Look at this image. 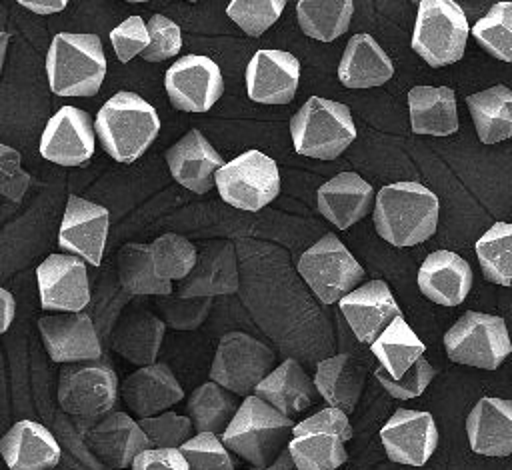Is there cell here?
<instances>
[{"label": "cell", "instance_id": "ac0fdd59", "mask_svg": "<svg viewBox=\"0 0 512 470\" xmlns=\"http://www.w3.org/2000/svg\"><path fill=\"white\" fill-rule=\"evenodd\" d=\"M244 78L250 100L260 104H288L298 88L300 62L286 50L262 48L250 58Z\"/></svg>", "mask_w": 512, "mask_h": 470}, {"label": "cell", "instance_id": "ba28073f", "mask_svg": "<svg viewBox=\"0 0 512 470\" xmlns=\"http://www.w3.org/2000/svg\"><path fill=\"white\" fill-rule=\"evenodd\" d=\"M214 184L224 202L246 212H258L278 196L280 172L270 156L248 150L224 162L216 170Z\"/></svg>", "mask_w": 512, "mask_h": 470}, {"label": "cell", "instance_id": "d6a6232c", "mask_svg": "<svg viewBox=\"0 0 512 470\" xmlns=\"http://www.w3.org/2000/svg\"><path fill=\"white\" fill-rule=\"evenodd\" d=\"M476 134L484 144L512 138V90L496 84L466 98Z\"/></svg>", "mask_w": 512, "mask_h": 470}, {"label": "cell", "instance_id": "484cf974", "mask_svg": "<svg viewBox=\"0 0 512 470\" xmlns=\"http://www.w3.org/2000/svg\"><path fill=\"white\" fill-rule=\"evenodd\" d=\"M374 200V188L356 172H340L318 188L320 214L346 230L362 220Z\"/></svg>", "mask_w": 512, "mask_h": 470}, {"label": "cell", "instance_id": "7c38bea8", "mask_svg": "<svg viewBox=\"0 0 512 470\" xmlns=\"http://www.w3.org/2000/svg\"><path fill=\"white\" fill-rule=\"evenodd\" d=\"M116 396L118 378L106 364L70 366L60 374L58 402L72 416H102L112 410Z\"/></svg>", "mask_w": 512, "mask_h": 470}, {"label": "cell", "instance_id": "7402d4cb", "mask_svg": "<svg viewBox=\"0 0 512 470\" xmlns=\"http://www.w3.org/2000/svg\"><path fill=\"white\" fill-rule=\"evenodd\" d=\"M418 288L434 304L458 306L472 288V268L456 252L436 250L418 270Z\"/></svg>", "mask_w": 512, "mask_h": 470}, {"label": "cell", "instance_id": "52a82bcc", "mask_svg": "<svg viewBox=\"0 0 512 470\" xmlns=\"http://www.w3.org/2000/svg\"><path fill=\"white\" fill-rule=\"evenodd\" d=\"M450 360L474 368L496 370L512 352L506 322L500 316L466 310L444 334Z\"/></svg>", "mask_w": 512, "mask_h": 470}, {"label": "cell", "instance_id": "f1b7e54d", "mask_svg": "<svg viewBox=\"0 0 512 470\" xmlns=\"http://www.w3.org/2000/svg\"><path fill=\"white\" fill-rule=\"evenodd\" d=\"M316 392L314 380H310L302 366L292 358L270 370L254 388L256 396L286 416L306 410L314 402Z\"/></svg>", "mask_w": 512, "mask_h": 470}, {"label": "cell", "instance_id": "f907efd6", "mask_svg": "<svg viewBox=\"0 0 512 470\" xmlns=\"http://www.w3.org/2000/svg\"><path fill=\"white\" fill-rule=\"evenodd\" d=\"M300 432H334V434L342 436L344 440L352 438V426H350L348 414L334 406L318 410L316 414L308 416L306 420L294 424L292 434H300Z\"/></svg>", "mask_w": 512, "mask_h": 470}, {"label": "cell", "instance_id": "9f6ffc18", "mask_svg": "<svg viewBox=\"0 0 512 470\" xmlns=\"http://www.w3.org/2000/svg\"><path fill=\"white\" fill-rule=\"evenodd\" d=\"M126 2H132V4H136V2H148V0H126Z\"/></svg>", "mask_w": 512, "mask_h": 470}, {"label": "cell", "instance_id": "f35d334b", "mask_svg": "<svg viewBox=\"0 0 512 470\" xmlns=\"http://www.w3.org/2000/svg\"><path fill=\"white\" fill-rule=\"evenodd\" d=\"M476 256L486 280L512 286V224H492L476 240Z\"/></svg>", "mask_w": 512, "mask_h": 470}, {"label": "cell", "instance_id": "836d02e7", "mask_svg": "<svg viewBox=\"0 0 512 470\" xmlns=\"http://www.w3.org/2000/svg\"><path fill=\"white\" fill-rule=\"evenodd\" d=\"M118 280L128 294L168 296L172 294V280L158 274L150 244H126L118 254Z\"/></svg>", "mask_w": 512, "mask_h": 470}, {"label": "cell", "instance_id": "3957f363", "mask_svg": "<svg viewBox=\"0 0 512 470\" xmlns=\"http://www.w3.org/2000/svg\"><path fill=\"white\" fill-rule=\"evenodd\" d=\"M46 76L56 96H96L106 76V56L96 34L58 32L46 54Z\"/></svg>", "mask_w": 512, "mask_h": 470}, {"label": "cell", "instance_id": "ab89813d", "mask_svg": "<svg viewBox=\"0 0 512 470\" xmlns=\"http://www.w3.org/2000/svg\"><path fill=\"white\" fill-rule=\"evenodd\" d=\"M472 36L478 44L502 62H512V2L502 0L472 26Z\"/></svg>", "mask_w": 512, "mask_h": 470}, {"label": "cell", "instance_id": "4fadbf2b", "mask_svg": "<svg viewBox=\"0 0 512 470\" xmlns=\"http://www.w3.org/2000/svg\"><path fill=\"white\" fill-rule=\"evenodd\" d=\"M40 306L54 312H82L90 302L86 260L76 254H50L36 268Z\"/></svg>", "mask_w": 512, "mask_h": 470}, {"label": "cell", "instance_id": "9a60e30c", "mask_svg": "<svg viewBox=\"0 0 512 470\" xmlns=\"http://www.w3.org/2000/svg\"><path fill=\"white\" fill-rule=\"evenodd\" d=\"M110 216L100 204L80 196H68L64 218L58 232V246L70 254L80 256L92 266H100Z\"/></svg>", "mask_w": 512, "mask_h": 470}, {"label": "cell", "instance_id": "ffe728a7", "mask_svg": "<svg viewBox=\"0 0 512 470\" xmlns=\"http://www.w3.org/2000/svg\"><path fill=\"white\" fill-rule=\"evenodd\" d=\"M120 394L128 408L142 418L160 414L184 398L174 372L162 362L146 364L126 376Z\"/></svg>", "mask_w": 512, "mask_h": 470}, {"label": "cell", "instance_id": "11a10c76", "mask_svg": "<svg viewBox=\"0 0 512 470\" xmlns=\"http://www.w3.org/2000/svg\"><path fill=\"white\" fill-rule=\"evenodd\" d=\"M6 48H8V34H6V32H0V74H2L4 58H6Z\"/></svg>", "mask_w": 512, "mask_h": 470}, {"label": "cell", "instance_id": "681fc988", "mask_svg": "<svg viewBox=\"0 0 512 470\" xmlns=\"http://www.w3.org/2000/svg\"><path fill=\"white\" fill-rule=\"evenodd\" d=\"M20 162V152L0 142V194L12 202H20L30 186V174Z\"/></svg>", "mask_w": 512, "mask_h": 470}, {"label": "cell", "instance_id": "c3c4849f", "mask_svg": "<svg viewBox=\"0 0 512 470\" xmlns=\"http://www.w3.org/2000/svg\"><path fill=\"white\" fill-rule=\"evenodd\" d=\"M112 48L122 64L130 62L136 54H142L150 42L148 26L140 16H130L110 32Z\"/></svg>", "mask_w": 512, "mask_h": 470}, {"label": "cell", "instance_id": "5bb4252c", "mask_svg": "<svg viewBox=\"0 0 512 470\" xmlns=\"http://www.w3.org/2000/svg\"><path fill=\"white\" fill-rule=\"evenodd\" d=\"M380 440L392 462L424 466L438 446V428L430 412L398 408L382 426Z\"/></svg>", "mask_w": 512, "mask_h": 470}, {"label": "cell", "instance_id": "60d3db41", "mask_svg": "<svg viewBox=\"0 0 512 470\" xmlns=\"http://www.w3.org/2000/svg\"><path fill=\"white\" fill-rule=\"evenodd\" d=\"M150 252H152L158 274L166 280L186 278L198 260V254L192 242L172 232L152 240Z\"/></svg>", "mask_w": 512, "mask_h": 470}, {"label": "cell", "instance_id": "8992f818", "mask_svg": "<svg viewBox=\"0 0 512 470\" xmlns=\"http://www.w3.org/2000/svg\"><path fill=\"white\" fill-rule=\"evenodd\" d=\"M470 28L454 0H420L412 32V50L432 68L448 66L464 56Z\"/></svg>", "mask_w": 512, "mask_h": 470}, {"label": "cell", "instance_id": "f6af8a7d", "mask_svg": "<svg viewBox=\"0 0 512 470\" xmlns=\"http://www.w3.org/2000/svg\"><path fill=\"white\" fill-rule=\"evenodd\" d=\"M212 306L210 296H172L168 294L164 300L158 302V312L162 314L164 324L176 330H194L198 328L204 318L208 316Z\"/></svg>", "mask_w": 512, "mask_h": 470}, {"label": "cell", "instance_id": "83f0119b", "mask_svg": "<svg viewBox=\"0 0 512 470\" xmlns=\"http://www.w3.org/2000/svg\"><path fill=\"white\" fill-rule=\"evenodd\" d=\"M238 290L236 256L230 244H220L198 256L192 272L180 280L178 294L192 296H218Z\"/></svg>", "mask_w": 512, "mask_h": 470}, {"label": "cell", "instance_id": "4dcf8cb0", "mask_svg": "<svg viewBox=\"0 0 512 470\" xmlns=\"http://www.w3.org/2000/svg\"><path fill=\"white\" fill-rule=\"evenodd\" d=\"M364 384V368L350 354H336L316 366L314 386L328 406L340 408L346 414L354 412Z\"/></svg>", "mask_w": 512, "mask_h": 470}, {"label": "cell", "instance_id": "b9f144b4", "mask_svg": "<svg viewBox=\"0 0 512 470\" xmlns=\"http://www.w3.org/2000/svg\"><path fill=\"white\" fill-rule=\"evenodd\" d=\"M286 0H230L226 16L248 36L264 34L284 12Z\"/></svg>", "mask_w": 512, "mask_h": 470}, {"label": "cell", "instance_id": "6da1fadb", "mask_svg": "<svg viewBox=\"0 0 512 470\" xmlns=\"http://www.w3.org/2000/svg\"><path fill=\"white\" fill-rule=\"evenodd\" d=\"M438 196L420 182H394L376 194L374 226L392 246L428 240L438 226Z\"/></svg>", "mask_w": 512, "mask_h": 470}, {"label": "cell", "instance_id": "8d00e7d4", "mask_svg": "<svg viewBox=\"0 0 512 470\" xmlns=\"http://www.w3.org/2000/svg\"><path fill=\"white\" fill-rule=\"evenodd\" d=\"M236 410L232 392L214 380L200 384L188 398V416L196 432L222 434Z\"/></svg>", "mask_w": 512, "mask_h": 470}, {"label": "cell", "instance_id": "816d5d0a", "mask_svg": "<svg viewBox=\"0 0 512 470\" xmlns=\"http://www.w3.org/2000/svg\"><path fill=\"white\" fill-rule=\"evenodd\" d=\"M132 470H190L188 460L180 448H146L142 450L132 466Z\"/></svg>", "mask_w": 512, "mask_h": 470}, {"label": "cell", "instance_id": "2e32d148", "mask_svg": "<svg viewBox=\"0 0 512 470\" xmlns=\"http://www.w3.org/2000/svg\"><path fill=\"white\" fill-rule=\"evenodd\" d=\"M94 132L88 112L62 106L42 132L40 154L60 166H80L94 154Z\"/></svg>", "mask_w": 512, "mask_h": 470}, {"label": "cell", "instance_id": "db71d44e", "mask_svg": "<svg viewBox=\"0 0 512 470\" xmlns=\"http://www.w3.org/2000/svg\"><path fill=\"white\" fill-rule=\"evenodd\" d=\"M14 312H16V302L14 296L0 286V334L6 332L14 320Z\"/></svg>", "mask_w": 512, "mask_h": 470}, {"label": "cell", "instance_id": "7bdbcfd3", "mask_svg": "<svg viewBox=\"0 0 512 470\" xmlns=\"http://www.w3.org/2000/svg\"><path fill=\"white\" fill-rule=\"evenodd\" d=\"M180 452L190 470H234L232 456L218 434L198 432L180 446Z\"/></svg>", "mask_w": 512, "mask_h": 470}, {"label": "cell", "instance_id": "f5cc1de1", "mask_svg": "<svg viewBox=\"0 0 512 470\" xmlns=\"http://www.w3.org/2000/svg\"><path fill=\"white\" fill-rule=\"evenodd\" d=\"M18 4H22L24 8H28L34 14L40 16H48V14H56L60 10L66 8L68 0H16Z\"/></svg>", "mask_w": 512, "mask_h": 470}, {"label": "cell", "instance_id": "1f68e13d", "mask_svg": "<svg viewBox=\"0 0 512 470\" xmlns=\"http://www.w3.org/2000/svg\"><path fill=\"white\" fill-rule=\"evenodd\" d=\"M164 330V320L146 310H136L120 322L112 336V344L114 350L132 364H154Z\"/></svg>", "mask_w": 512, "mask_h": 470}, {"label": "cell", "instance_id": "ee69618b", "mask_svg": "<svg viewBox=\"0 0 512 470\" xmlns=\"http://www.w3.org/2000/svg\"><path fill=\"white\" fill-rule=\"evenodd\" d=\"M138 424L154 448H180L188 438H192L194 430L190 416L176 412L144 416Z\"/></svg>", "mask_w": 512, "mask_h": 470}, {"label": "cell", "instance_id": "7a4b0ae2", "mask_svg": "<svg viewBox=\"0 0 512 470\" xmlns=\"http://www.w3.org/2000/svg\"><path fill=\"white\" fill-rule=\"evenodd\" d=\"M94 130L104 150L116 160L130 164L138 160L160 132L158 112L136 92L110 96L96 114Z\"/></svg>", "mask_w": 512, "mask_h": 470}, {"label": "cell", "instance_id": "74e56055", "mask_svg": "<svg viewBox=\"0 0 512 470\" xmlns=\"http://www.w3.org/2000/svg\"><path fill=\"white\" fill-rule=\"evenodd\" d=\"M344 442L334 432H300L292 434L288 452L298 470H336L348 458Z\"/></svg>", "mask_w": 512, "mask_h": 470}, {"label": "cell", "instance_id": "44dd1931", "mask_svg": "<svg viewBox=\"0 0 512 470\" xmlns=\"http://www.w3.org/2000/svg\"><path fill=\"white\" fill-rule=\"evenodd\" d=\"M166 162L174 180L196 194H206L214 186L216 170L224 164L216 148L198 130H190L172 144Z\"/></svg>", "mask_w": 512, "mask_h": 470}, {"label": "cell", "instance_id": "8fae6325", "mask_svg": "<svg viewBox=\"0 0 512 470\" xmlns=\"http://www.w3.org/2000/svg\"><path fill=\"white\" fill-rule=\"evenodd\" d=\"M164 88L174 108L208 112L224 92V78L212 58L188 54L166 70Z\"/></svg>", "mask_w": 512, "mask_h": 470}, {"label": "cell", "instance_id": "7dc6e473", "mask_svg": "<svg viewBox=\"0 0 512 470\" xmlns=\"http://www.w3.org/2000/svg\"><path fill=\"white\" fill-rule=\"evenodd\" d=\"M146 26H148L150 42L144 48V52L140 54L146 62H162L180 52L182 30L174 20H170L162 14H152V18L148 20Z\"/></svg>", "mask_w": 512, "mask_h": 470}, {"label": "cell", "instance_id": "4316f807", "mask_svg": "<svg viewBox=\"0 0 512 470\" xmlns=\"http://www.w3.org/2000/svg\"><path fill=\"white\" fill-rule=\"evenodd\" d=\"M392 74V60L370 34L360 32L348 40L338 64V78L346 88L382 86Z\"/></svg>", "mask_w": 512, "mask_h": 470}, {"label": "cell", "instance_id": "d6986e66", "mask_svg": "<svg viewBox=\"0 0 512 470\" xmlns=\"http://www.w3.org/2000/svg\"><path fill=\"white\" fill-rule=\"evenodd\" d=\"M338 306L354 336L364 344H372L396 316H402L384 280H370L350 290L338 300Z\"/></svg>", "mask_w": 512, "mask_h": 470}, {"label": "cell", "instance_id": "bcb514c9", "mask_svg": "<svg viewBox=\"0 0 512 470\" xmlns=\"http://www.w3.org/2000/svg\"><path fill=\"white\" fill-rule=\"evenodd\" d=\"M434 374L436 370L430 366V362L424 356H420L400 378H392L382 366L376 368L374 372L376 380L384 386V390L398 400H412L420 396L430 384V380L434 378Z\"/></svg>", "mask_w": 512, "mask_h": 470}, {"label": "cell", "instance_id": "6f0895ef", "mask_svg": "<svg viewBox=\"0 0 512 470\" xmlns=\"http://www.w3.org/2000/svg\"><path fill=\"white\" fill-rule=\"evenodd\" d=\"M186 2H198V0H186Z\"/></svg>", "mask_w": 512, "mask_h": 470}, {"label": "cell", "instance_id": "9c48e42d", "mask_svg": "<svg viewBox=\"0 0 512 470\" xmlns=\"http://www.w3.org/2000/svg\"><path fill=\"white\" fill-rule=\"evenodd\" d=\"M298 272L322 304H334L362 280L364 270L336 234H324L298 260Z\"/></svg>", "mask_w": 512, "mask_h": 470}, {"label": "cell", "instance_id": "f546056e", "mask_svg": "<svg viewBox=\"0 0 512 470\" xmlns=\"http://www.w3.org/2000/svg\"><path fill=\"white\" fill-rule=\"evenodd\" d=\"M414 134L448 136L458 130L456 94L448 86H414L408 92Z\"/></svg>", "mask_w": 512, "mask_h": 470}, {"label": "cell", "instance_id": "603a6c76", "mask_svg": "<svg viewBox=\"0 0 512 470\" xmlns=\"http://www.w3.org/2000/svg\"><path fill=\"white\" fill-rule=\"evenodd\" d=\"M0 454L10 470H52L60 460V446L46 426L20 420L2 436Z\"/></svg>", "mask_w": 512, "mask_h": 470}, {"label": "cell", "instance_id": "277c9868", "mask_svg": "<svg viewBox=\"0 0 512 470\" xmlns=\"http://www.w3.org/2000/svg\"><path fill=\"white\" fill-rule=\"evenodd\" d=\"M294 422L266 400L248 394L222 432V442L254 466H266L274 460L280 446L292 432Z\"/></svg>", "mask_w": 512, "mask_h": 470}, {"label": "cell", "instance_id": "d590c367", "mask_svg": "<svg viewBox=\"0 0 512 470\" xmlns=\"http://www.w3.org/2000/svg\"><path fill=\"white\" fill-rule=\"evenodd\" d=\"M296 16L302 32L320 42L342 36L354 16L352 0H298Z\"/></svg>", "mask_w": 512, "mask_h": 470}, {"label": "cell", "instance_id": "cb8c5ba5", "mask_svg": "<svg viewBox=\"0 0 512 470\" xmlns=\"http://www.w3.org/2000/svg\"><path fill=\"white\" fill-rule=\"evenodd\" d=\"M470 448L482 456L512 454V400L484 396L466 418Z\"/></svg>", "mask_w": 512, "mask_h": 470}, {"label": "cell", "instance_id": "5b68a950", "mask_svg": "<svg viewBox=\"0 0 512 470\" xmlns=\"http://www.w3.org/2000/svg\"><path fill=\"white\" fill-rule=\"evenodd\" d=\"M290 136L298 154L334 160L354 142L356 126L346 104L310 96L292 116Z\"/></svg>", "mask_w": 512, "mask_h": 470}, {"label": "cell", "instance_id": "30bf717a", "mask_svg": "<svg viewBox=\"0 0 512 470\" xmlns=\"http://www.w3.org/2000/svg\"><path fill=\"white\" fill-rule=\"evenodd\" d=\"M274 352L246 332H228L220 338L210 380L238 396H248L272 370Z\"/></svg>", "mask_w": 512, "mask_h": 470}, {"label": "cell", "instance_id": "e575fe53", "mask_svg": "<svg viewBox=\"0 0 512 470\" xmlns=\"http://www.w3.org/2000/svg\"><path fill=\"white\" fill-rule=\"evenodd\" d=\"M370 348L380 366L392 378H400L426 352L424 342L414 334L402 316H396L370 344Z\"/></svg>", "mask_w": 512, "mask_h": 470}, {"label": "cell", "instance_id": "d4e9b609", "mask_svg": "<svg viewBox=\"0 0 512 470\" xmlns=\"http://www.w3.org/2000/svg\"><path fill=\"white\" fill-rule=\"evenodd\" d=\"M88 446L108 466L128 468L134 458L152 444L132 416L126 412H112L88 432Z\"/></svg>", "mask_w": 512, "mask_h": 470}, {"label": "cell", "instance_id": "e0dca14e", "mask_svg": "<svg viewBox=\"0 0 512 470\" xmlns=\"http://www.w3.org/2000/svg\"><path fill=\"white\" fill-rule=\"evenodd\" d=\"M38 330L54 362H92L102 356L94 322L84 312L42 316Z\"/></svg>", "mask_w": 512, "mask_h": 470}]
</instances>
